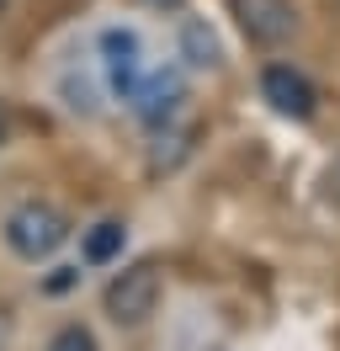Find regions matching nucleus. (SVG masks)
<instances>
[{
  "mask_svg": "<svg viewBox=\"0 0 340 351\" xmlns=\"http://www.w3.org/2000/svg\"><path fill=\"white\" fill-rule=\"evenodd\" d=\"M5 5H11V0H0V11H5Z\"/></svg>",
  "mask_w": 340,
  "mask_h": 351,
  "instance_id": "13",
  "label": "nucleus"
},
{
  "mask_svg": "<svg viewBox=\"0 0 340 351\" xmlns=\"http://www.w3.org/2000/svg\"><path fill=\"white\" fill-rule=\"evenodd\" d=\"M0 234H5V250L16 256V261H48V256H59L64 245H69V219H64L53 202H16L5 223H0Z\"/></svg>",
  "mask_w": 340,
  "mask_h": 351,
  "instance_id": "1",
  "label": "nucleus"
},
{
  "mask_svg": "<svg viewBox=\"0 0 340 351\" xmlns=\"http://www.w3.org/2000/svg\"><path fill=\"white\" fill-rule=\"evenodd\" d=\"M181 59H186V64H197V69L218 64V38H212L202 22H186V27H181Z\"/></svg>",
  "mask_w": 340,
  "mask_h": 351,
  "instance_id": "8",
  "label": "nucleus"
},
{
  "mask_svg": "<svg viewBox=\"0 0 340 351\" xmlns=\"http://www.w3.org/2000/svg\"><path fill=\"white\" fill-rule=\"evenodd\" d=\"M260 96L271 101L276 117H293V123H308V117L319 112L314 80H308L303 69H293V64H266L260 69Z\"/></svg>",
  "mask_w": 340,
  "mask_h": 351,
  "instance_id": "6",
  "label": "nucleus"
},
{
  "mask_svg": "<svg viewBox=\"0 0 340 351\" xmlns=\"http://www.w3.org/2000/svg\"><path fill=\"white\" fill-rule=\"evenodd\" d=\"M75 282V266H59V271H53V277H48V287H53V293H64V287Z\"/></svg>",
  "mask_w": 340,
  "mask_h": 351,
  "instance_id": "10",
  "label": "nucleus"
},
{
  "mask_svg": "<svg viewBox=\"0 0 340 351\" xmlns=\"http://www.w3.org/2000/svg\"><path fill=\"white\" fill-rule=\"evenodd\" d=\"M239 32L250 38L255 48H282L298 32V11L293 0H229Z\"/></svg>",
  "mask_w": 340,
  "mask_h": 351,
  "instance_id": "5",
  "label": "nucleus"
},
{
  "mask_svg": "<svg viewBox=\"0 0 340 351\" xmlns=\"http://www.w3.org/2000/svg\"><path fill=\"white\" fill-rule=\"evenodd\" d=\"M11 128H16V123H11V107H5V101H0V149H5V144H11Z\"/></svg>",
  "mask_w": 340,
  "mask_h": 351,
  "instance_id": "11",
  "label": "nucleus"
},
{
  "mask_svg": "<svg viewBox=\"0 0 340 351\" xmlns=\"http://www.w3.org/2000/svg\"><path fill=\"white\" fill-rule=\"evenodd\" d=\"M149 5H160V11H175V5H181V0H149Z\"/></svg>",
  "mask_w": 340,
  "mask_h": 351,
  "instance_id": "12",
  "label": "nucleus"
},
{
  "mask_svg": "<svg viewBox=\"0 0 340 351\" xmlns=\"http://www.w3.org/2000/svg\"><path fill=\"white\" fill-rule=\"evenodd\" d=\"M123 240H127V229L117 219H101V223H90L80 234V256L85 266H112L117 256H123Z\"/></svg>",
  "mask_w": 340,
  "mask_h": 351,
  "instance_id": "7",
  "label": "nucleus"
},
{
  "mask_svg": "<svg viewBox=\"0 0 340 351\" xmlns=\"http://www.w3.org/2000/svg\"><path fill=\"white\" fill-rule=\"evenodd\" d=\"M96 59H101L106 90H112L117 101H127V90L138 86V75L149 69L144 43H138V32H133V27H106L101 43H96Z\"/></svg>",
  "mask_w": 340,
  "mask_h": 351,
  "instance_id": "4",
  "label": "nucleus"
},
{
  "mask_svg": "<svg viewBox=\"0 0 340 351\" xmlns=\"http://www.w3.org/2000/svg\"><path fill=\"white\" fill-rule=\"evenodd\" d=\"M48 351H101V346H96V335L85 325H64V330H53Z\"/></svg>",
  "mask_w": 340,
  "mask_h": 351,
  "instance_id": "9",
  "label": "nucleus"
},
{
  "mask_svg": "<svg viewBox=\"0 0 340 351\" xmlns=\"http://www.w3.org/2000/svg\"><path fill=\"white\" fill-rule=\"evenodd\" d=\"M106 314L117 319V325H144L149 314L160 308V261H133L123 266L101 293Z\"/></svg>",
  "mask_w": 340,
  "mask_h": 351,
  "instance_id": "2",
  "label": "nucleus"
},
{
  "mask_svg": "<svg viewBox=\"0 0 340 351\" xmlns=\"http://www.w3.org/2000/svg\"><path fill=\"white\" fill-rule=\"evenodd\" d=\"M127 107H133V117H144L149 128L175 123V112L186 107V75H181V64H149L138 75V86L127 90Z\"/></svg>",
  "mask_w": 340,
  "mask_h": 351,
  "instance_id": "3",
  "label": "nucleus"
}]
</instances>
